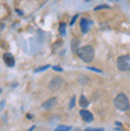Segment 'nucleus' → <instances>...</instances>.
Instances as JSON below:
<instances>
[{"instance_id": "nucleus-4", "label": "nucleus", "mask_w": 130, "mask_h": 131, "mask_svg": "<svg viewBox=\"0 0 130 131\" xmlns=\"http://www.w3.org/2000/svg\"><path fill=\"white\" fill-rule=\"evenodd\" d=\"M91 25H92V21L87 18H82L81 21H80V28H81V31L84 34L88 32V30L91 29Z\"/></svg>"}, {"instance_id": "nucleus-9", "label": "nucleus", "mask_w": 130, "mask_h": 131, "mask_svg": "<svg viewBox=\"0 0 130 131\" xmlns=\"http://www.w3.org/2000/svg\"><path fill=\"white\" fill-rule=\"evenodd\" d=\"M79 104H80V106L82 107V108H86V107L88 106V100L86 99V97L85 95H81L80 97V99H79Z\"/></svg>"}, {"instance_id": "nucleus-3", "label": "nucleus", "mask_w": 130, "mask_h": 131, "mask_svg": "<svg viewBox=\"0 0 130 131\" xmlns=\"http://www.w3.org/2000/svg\"><path fill=\"white\" fill-rule=\"evenodd\" d=\"M117 67L121 72L130 70V55H122L117 59Z\"/></svg>"}, {"instance_id": "nucleus-7", "label": "nucleus", "mask_w": 130, "mask_h": 131, "mask_svg": "<svg viewBox=\"0 0 130 131\" xmlns=\"http://www.w3.org/2000/svg\"><path fill=\"white\" fill-rule=\"evenodd\" d=\"M80 116H81L82 119H84L85 122H87V123H91V122L93 121V114L87 110H81L80 111Z\"/></svg>"}, {"instance_id": "nucleus-5", "label": "nucleus", "mask_w": 130, "mask_h": 131, "mask_svg": "<svg viewBox=\"0 0 130 131\" xmlns=\"http://www.w3.org/2000/svg\"><path fill=\"white\" fill-rule=\"evenodd\" d=\"M61 85H62V79L58 78V76H56V78H54V79L49 82V88H50V90H58Z\"/></svg>"}, {"instance_id": "nucleus-18", "label": "nucleus", "mask_w": 130, "mask_h": 131, "mask_svg": "<svg viewBox=\"0 0 130 131\" xmlns=\"http://www.w3.org/2000/svg\"><path fill=\"white\" fill-rule=\"evenodd\" d=\"M89 70H94V72H97V73H102V70L100 69H97V68H88Z\"/></svg>"}, {"instance_id": "nucleus-16", "label": "nucleus", "mask_w": 130, "mask_h": 131, "mask_svg": "<svg viewBox=\"0 0 130 131\" xmlns=\"http://www.w3.org/2000/svg\"><path fill=\"white\" fill-rule=\"evenodd\" d=\"M53 69H54V70H56V72H62V68L57 67V66H54V67H53Z\"/></svg>"}, {"instance_id": "nucleus-19", "label": "nucleus", "mask_w": 130, "mask_h": 131, "mask_svg": "<svg viewBox=\"0 0 130 131\" xmlns=\"http://www.w3.org/2000/svg\"><path fill=\"white\" fill-rule=\"evenodd\" d=\"M34 128H35V126H32V128H31V129H30V130H29V131H32V130H34Z\"/></svg>"}, {"instance_id": "nucleus-8", "label": "nucleus", "mask_w": 130, "mask_h": 131, "mask_svg": "<svg viewBox=\"0 0 130 131\" xmlns=\"http://www.w3.org/2000/svg\"><path fill=\"white\" fill-rule=\"evenodd\" d=\"M55 103H56V98H50V99H48L47 101H44V103L42 104V107L44 110H50V108H53Z\"/></svg>"}, {"instance_id": "nucleus-13", "label": "nucleus", "mask_w": 130, "mask_h": 131, "mask_svg": "<svg viewBox=\"0 0 130 131\" xmlns=\"http://www.w3.org/2000/svg\"><path fill=\"white\" fill-rule=\"evenodd\" d=\"M107 7H109L107 5H100V6H97L96 8H94V10L98 11V10H102V8H107Z\"/></svg>"}, {"instance_id": "nucleus-10", "label": "nucleus", "mask_w": 130, "mask_h": 131, "mask_svg": "<svg viewBox=\"0 0 130 131\" xmlns=\"http://www.w3.org/2000/svg\"><path fill=\"white\" fill-rule=\"evenodd\" d=\"M71 126H68V125H58L57 128L55 129V131H69L71 130Z\"/></svg>"}, {"instance_id": "nucleus-1", "label": "nucleus", "mask_w": 130, "mask_h": 131, "mask_svg": "<svg viewBox=\"0 0 130 131\" xmlns=\"http://www.w3.org/2000/svg\"><path fill=\"white\" fill-rule=\"evenodd\" d=\"M76 52H78L79 57L87 63L92 62L93 59H94V49L91 45H84L81 48H79L76 50Z\"/></svg>"}, {"instance_id": "nucleus-11", "label": "nucleus", "mask_w": 130, "mask_h": 131, "mask_svg": "<svg viewBox=\"0 0 130 131\" xmlns=\"http://www.w3.org/2000/svg\"><path fill=\"white\" fill-rule=\"evenodd\" d=\"M49 68V66L47 64V66H43V67H39V68H37L35 72L36 73H38V72H43V70H45V69H48Z\"/></svg>"}, {"instance_id": "nucleus-2", "label": "nucleus", "mask_w": 130, "mask_h": 131, "mask_svg": "<svg viewBox=\"0 0 130 131\" xmlns=\"http://www.w3.org/2000/svg\"><path fill=\"white\" fill-rule=\"evenodd\" d=\"M115 106L118 108L119 111H128L130 107L129 104V99L125 94L121 93L118 94L116 98H115Z\"/></svg>"}, {"instance_id": "nucleus-6", "label": "nucleus", "mask_w": 130, "mask_h": 131, "mask_svg": "<svg viewBox=\"0 0 130 131\" xmlns=\"http://www.w3.org/2000/svg\"><path fill=\"white\" fill-rule=\"evenodd\" d=\"M3 59L8 67H13L14 66V57H13L12 54H10V52H5L4 56H3Z\"/></svg>"}, {"instance_id": "nucleus-15", "label": "nucleus", "mask_w": 130, "mask_h": 131, "mask_svg": "<svg viewBox=\"0 0 130 131\" xmlns=\"http://www.w3.org/2000/svg\"><path fill=\"white\" fill-rule=\"evenodd\" d=\"M85 131H104L103 129H93V128H87Z\"/></svg>"}, {"instance_id": "nucleus-14", "label": "nucleus", "mask_w": 130, "mask_h": 131, "mask_svg": "<svg viewBox=\"0 0 130 131\" xmlns=\"http://www.w3.org/2000/svg\"><path fill=\"white\" fill-rule=\"evenodd\" d=\"M74 103H75V97H73L72 100H71V104H69V107H71V108L74 107Z\"/></svg>"}, {"instance_id": "nucleus-17", "label": "nucleus", "mask_w": 130, "mask_h": 131, "mask_svg": "<svg viewBox=\"0 0 130 131\" xmlns=\"http://www.w3.org/2000/svg\"><path fill=\"white\" fill-rule=\"evenodd\" d=\"M76 18H78V14H76V16H74V17H73L72 21H71V25H73V24H74V21L76 20Z\"/></svg>"}, {"instance_id": "nucleus-12", "label": "nucleus", "mask_w": 130, "mask_h": 131, "mask_svg": "<svg viewBox=\"0 0 130 131\" xmlns=\"http://www.w3.org/2000/svg\"><path fill=\"white\" fill-rule=\"evenodd\" d=\"M65 30H66V25L63 24V23H62V24L60 25V32H61V34L63 35V34H65Z\"/></svg>"}]
</instances>
